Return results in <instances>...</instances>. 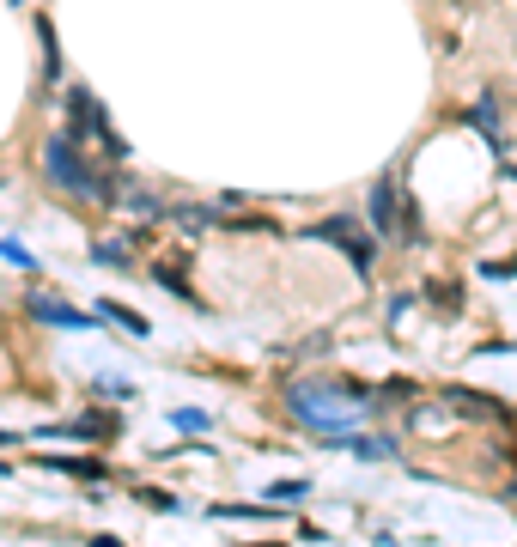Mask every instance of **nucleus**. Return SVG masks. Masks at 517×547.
Listing matches in <instances>:
<instances>
[{"instance_id":"obj_1","label":"nucleus","mask_w":517,"mask_h":547,"mask_svg":"<svg viewBox=\"0 0 517 547\" xmlns=\"http://www.w3.org/2000/svg\"><path fill=\"white\" fill-rule=\"evenodd\" d=\"M43 165H49V177H55V183H67L73 195H86V201H104V195H110V183H104V177L80 159V134H49Z\"/></svg>"},{"instance_id":"obj_2","label":"nucleus","mask_w":517,"mask_h":547,"mask_svg":"<svg viewBox=\"0 0 517 547\" xmlns=\"http://www.w3.org/2000/svg\"><path fill=\"white\" fill-rule=\"evenodd\" d=\"M311 238L341 244V250H347V262H353L359 274H372V250H378V244H372V238H359V231H353V219H323V225L311 231Z\"/></svg>"},{"instance_id":"obj_3","label":"nucleus","mask_w":517,"mask_h":547,"mask_svg":"<svg viewBox=\"0 0 517 547\" xmlns=\"http://www.w3.org/2000/svg\"><path fill=\"white\" fill-rule=\"evenodd\" d=\"M396 219H402V195H396V183L384 177V183L372 189V225L384 231V244H390V238H396V231H402Z\"/></svg>"},{"instance_id":"obj_4","label":"nucleus","mask_w":517,"mask_h":547,"mask_svg":"<svg viewBox=\"0 0 517 547\" xmlns=\"http://www.w3.org/2000/svg\"><path fill=\"white\" fill-rule=\"evenodd\" d=\"M31 317L37 323H55V329H92V317H86V310H73V304H61V298H31Z\"/></svg>"},{"instance_id":"obj_5","label":"nucleus","mask_w":517,"mask_h":547,"mask_svg":"<svg viewBox=\"0 0 517 547\" xmlns=\"http://www.w3.org/2000/svg\"><path fill=\"white\" fill-rule=\"evenodd\" d=\"M445 402H451L457 414H481V420H505V408H499V402H487V396H475V389H445Z\"/></svg>"},{"instance_id":"obj_6","label":"nucleus","mask_w":517,"mask_h":547,"mask_svg":"<svg viewBox=\"0 0 517 547\" xmlns=\"http://www.w3.org/2000/svg\"><path fill=\"white\" fill-rule=\"evenodd\" d=\"M37 37H43V80H61V55H55V25L37 19Z\"/></svg>"},{"instance_id":"obj_7","label":"nucleus","mask_w":517,"mask_h":547,"mask_svg":"<svg viewBox=\"0 0 517 547\" xmlns=\"http://www.w3.org/2000/svg\"><path fill=\"white\" fill-rule=\"evenodd\" d=\"M49 468H61V475H80V481H98V475H104V468L86 462V456H49Z\"/></svg>"},{"instance_id":"obj_8","label":"nucleus","mask_w":517,"mask_h":547,"mask_svg":"<svg viewBox=\"0 0 517 547\" xmlns=\"http://www.w3.org/2000/svg\"><path fill=\"white\" fill-rule=\"evenodd\" d=\"M104 310H110V317H116L128 335H140V341H146V317H134V310H122V304H104Z\"/></svg>"},{"instance_id":"obj_9","label":"nucleus","mask_w":517,"mask_h":547,"mask_svg":"<svg viewBox=\"0 0 517 547\" xmlns=\"http://www.w3.org/2000/svg\"><path fill=\"white\" fill-rule=\"evenodd\" d=\"M128 207H134V213H146V219H159V213H165V207H159L153 195H146V189H128Z\"/></svg>"},{"instance_id":"obj_10","label":"nucleus","mask_w":517,"mask_h":547,"mask_svg":"<svg viewBox=\"0 0 517 547\" xmlns=\"http://www.w3.org/2000/svg\"><path fill=\"white\" fill-rule=\"evenodd\" d=\"M104 268H128V244H104V250H92Z\"/></svg>"},{"instance_id":"obj_11","label":"nucleus","mask_w":517,"mask_h":547,"mask_svg":"<svg viewBox=\"0 0 517 547\" xmlns=\"http://www.w3.org/2000/svg\"><path fill=\"white\" fill-rule=\"evenodd\" d=\"M268 493H274V499H299V493H311V487H305V481H280V487H268Z\"/></svg>"},{"instance_id":"obj_12","label":"nucleus","mask_w":517,"mask_h":547,"mask_svg":"<svg viewBox=\"0 0 517 547\" xmlns=\"http://www.w3.org/2000/svg\"><path fill=\"white\" fill-rule=\"evenodd\" d=\"M0 256H7L13 268H31V250H19V244H0Z\"/></svg>"},{"instance_id":"obj_13","label":"nucleus","mask_w":517,"mask_h":547,"mask_svg":"<svg viewBox=\"0 0 517 547\" xmlns=\"http://www.w3.org/2000/svg\"><path fill=\"white\" fill-rule=\"evenodd\" d=\"M159 286H171V292H177V298H183V304H189V286H183V280H177V274H171V268H159Z\"/></svg>"},{"instance_id":"obj_14","label":"nucleus","mask_w":517,"mask_h":547,"mask_svg":"<svg viewBox=\"0 0 517 547\" xmlns=\"http://www.w3.org/2000/svg\"><path fill=\"white\" fill-rule=\"evenodd\" d=\"M0 444H13V432H0Z\"/></svg>"},{"instance_id":"obj_15","label":"nucleus","mask_w":517,"mask_h":547,"mask_svg":"<svg viewBox=\"0 0 517 547\" xmlns=\"http://www.w3.org/2000/svg\"><path fill=\"white\" fill-rule=\"evenodd\" d=\"M7 7H25V0H7Z\"/></svg>"}]
</instances>
